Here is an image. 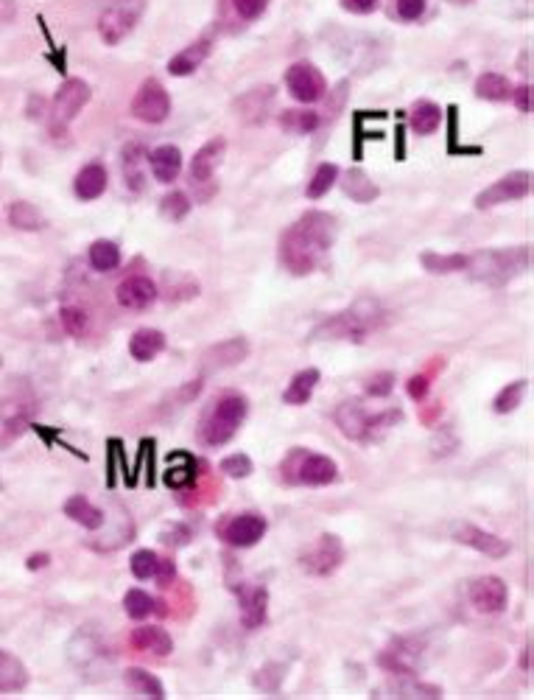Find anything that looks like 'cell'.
Returning <instances> with one entry per match:
<instances>
[{
    "mask_svg": "<svg viewBox=\"0 0 534 700\" xmlns=\"http://www.w3.org/2000/svg\"><path fill=\"white\" fill-rule=\"evenodd\" d=\"M339 222L325 210H308L280 235V264L291 275H310L330 253Z\"/></svg>",
    "mask_w": 534,
    "mask_h": 700,
    "instance_id": "6da1fadb",
    "label": "cell"
},
{
    "mask_svg": "<svg viewBox=\"0 0 534 700\" xmlns=\"http://www.w3.org/2000/svg\"><path fill=\"white\" fill-rule=\"evenodd\" d=\"M381 325H384L381 306L364 300V302H356V306L322 320L317 328L310 331V340L313 342H353V345H361V342L369 340V333L378 331Z\"/></svg>",
    "mask_w": 534,
    "mask_h": 700,
    "instance_id": "7a4b0ae2",
    "label": "cell"
},
{
    "mask_svg": "<svg viewBox=\"0 0 534 700\" xmlns=\"http://www.w3.org/2000/svg\"><path fill=\"white\" fill-rule=\"evenodd\" d=\"M246 415H249V401L241 392L218 395V398L213 401V407L199 420V440L210 448L227 446L238 435Z\"/></svg>",
    "mask_w": 534,
    "mask_h": 700,
    "instance_id": "3957f363",
    "label": "cell"
},
{
    "mask_svg": "<svg viewBox=\"0 0 534 700\" xmlns=\"http://www.w3.org/2000/svg\"><path fill=\"white\" fill-rule=\"evenodd\" d=\"M280 479L294 484V488H325V484H333L339 479V465L325 454L297 446L282 456Z\"/></svg>",
    "mask_w": 534,
    "mask_h": 700,
    "instance_id": "277c9868",
    "label": "cell"
},
{
    "mask_svg": "<svg viewBox=\"0 0 534 700\" xmlns=\"http://www.w3.org/2000/svg\"><path fill=\"white\" fill-rule=\"evenodd\" d=\"M526 269H529V247H510V250H484L470 255V264L464 272H470L482 283L504 286Z\"/></svg>",
    "mask_w": 534,
    "mask_h": 700,
    "instance_id": "5b68a950",
    "label": "cell"
},
{
    "mask_svg": "<svg viewBox=\"0 0 534 700\" xmlns=\"http://www.w3.org/2000/svg\"><path fill=\"white\" fill-rule=\"evenodd\" d=\"M336 426L348 440H369L384 429H392L395 423L403 420V412L389 409L384 415H369L361 401H344L336 409Z\"/></svg>",
    "mask_w": 534,
    "mask_h": 700,
    "instance_id": "8992f818",
    "label": "cell"
},
{
    "mask_svg": "<svg viewBox=\"0 0 534 700\" xmlns=\"http://www.w3.org/2000/svg\"><path fill=\"white\" fill-rule=\"evenodd\" d=\"M269 530V522L261 513H233L227 519H222L215 524V535L222 538L233 550H249V546H258L263 541Z\"/></svg>",
    "mask_w": 534,
    "mask_h": 700,
    "instance_id": "52a82bcc",
    "label": "cell"
},
{
    "mask_svg": "<svg viewBox=\"0 0 534 700\" xmlns=\"http://www.w3.org/2000/svg\"><path fill=\"white\" fill-rule=\"evenodd\" d=\"M341 563H344V543L339 541V535H330V532L319 535L317 543H310L300 555V566L310 577H330L341 569Z\"/></svg>",
    "mask_w": 534,
    "mask_h": 700,
    "instance_id": "ba28073f",
    "label": "cell"
},
{
    "mask_svg": "<svg viewBox=\"0 0 534 700\" xmlns=\"http://www.w3.org/2000/svg\"><path fill=\"white\" fill-rule=\"evenodd\" d=\"M423 650L425 645L420 638H395L386 650L378 653V666H384L395 678H415Z\"/></svg>",
    "mask_w": 534,
    "mask_h": 700,
    "instance_id": "9c48e42d",
    "label": "cell"
},
{
    "mask_svg": "<svg viewBox=\"0 0 534 700\" xmlns=\"http://www.w3.org/2000/svg\"><path fill=\"white\" fill-rule=\"evenodd\" d=\"M168 112H171L168 90L157 79H146L132 99V115L143 120V124H163Z\"/></svg>",
    "mask_w": 534,
    "mask_h": 700,
    "instance_id": "30bf717a",
    "label": "cell"
},
{
    "mask_svg": "<svg viewBox=\"0 0 534 700\" xmlns=\"http://www.w3.org/2000/svg\"><path fill=\"white\" fill-rule=\"evenodd\" d=\"M286 87H289L291 99H297L300 104H317L328 93V82H325L322 71L313 68L310 62H294L286 71Z\"/></svg>",
    "mask_w": 534,
    "mask_h": 700,
    "instance_id": "8fae6325",
    "label": "cell"
},
{
    "mask_svg": "<svg viewBox=\"0 0 534 700\" xmlns=\"http://www.w3.org/2000/svg\"><path fill=\"white\" fill-rule=\"evenodd\" d=\"M467 597H470V605H473L479 614H490V617L504 614L507 605H510V589L495 574H484V577H479V580L470 583Z\"/></svg>",
    "mask_w": 534,
    "mask_h": 700,
    "instance_id": "7c38bea8",
    "label": "cell"
},
{
    "mask_svg": "<svg viewBox=\"0 0 534 700\" xmlns=\"http://www.w3.org/2000/svg\"><path fill=\"white\" fill-rule=\"evenodd\" d=\"M529 191H531V174L529 171H512L507 177L495 179L490 188H484L476 197V207L487 210V207H495V205L518 202V199H526Z\"/></svg>",
    "mask_w": 534,
    "mask_h": 700,
    "instance_id": "4fadbf2b",
    "label": "cell"
},
{
    "mask_svg": "<svg viewBox=\"0 0 534 700\" xmlns=\"http://www.w3.org/2000/svg\"><path fill=\"white\" fill-rule=\"evenodd\" d=\"M238 597V611H241V625L246 630H258L269 619V591L258 583H241L235 589Z\"/></svg>",
    "mask_w": 534,
    "mask_h": 700,
    "instance_id": "5bb4252c",
    "label": "cell"
},
{
    "mask_svg": "<svg viewBox=\"0 0 534 700\" xmlns=\"http://www.w3.org/2000/svg\"><path fill=\"white\" fill-rule=\"evenodd\" d=\"M453 541L462 543V546H470V550H476V552H482V555H487V558H492V561H501V558H507V555L512 552V543H510V541L498 538V535H492V532H487V530H482V527H476V524H462V527H456Z\"/></svg>",
    "mask_w": 534,
    "mask_h": 700,
    "instance_id": "9a60e30c",
    "label": "cell"
},
{
    "mask_svg": "<svg viewBox=\"0 0 534 700\" xmlns=\"http://www.w3.org/2000/svg\"><path fill=\"white\" fill-rule=\"evenodd\" d=\"M90 101V87L81 79H65L62 87L53 96V115L62 120V124H71V120L87 107Z\"/></svg>",
    "mask_w": 534,
    "mask_h": 700,
    "instance_id": "2e32d148",
    "label": "cell"
},
{
    "mask_svg": "<svg viewBox=\"0 0 534 700\" xmlns=\"http://www.w3.org/2000/svg\"><path fill=\"white\" fill-rule=\"evenodd\" d=\"M138 23V6L135 4H115L107 9L99 20V34L107 45H118Z\"/></svg>",
    "mask_w": 534,
    "mask_h": 700,
    "instance_id": "e0dca14e",
    "label": "cell"
},
{
    "mask_svg": "<svg viewBox=\"0 0 534 700\" xmlns=\"http://www.w3.org/2000/svg\"><path fill=\"white\" fill-rule=\"evenodd\" d=\"M129 571L138 577V580H157L160 586H171L176 577L174 563L151 550H138L129 561Z\"/></svg>",
    "mask_w": 534,
    "mask_h": 700,
    "instance_id": "ac0fdd59",
    "label": "cell"
},
{
    "mask_svg": "<svg viewBox=\"0 0 534 700\" xmlns=\"http://www.w3.org/2000/svg\"><path fill=\"white\" fill-rule=\"evenodd\" d=\"M115 300L123 309L129 312H143L157 300V283L146 275H132L127 281H120L115 289Z\"/></svg>",
    "mask_w": 534,
    "mask_h": 700,
    "instance_id": "d6986e66",
    "label": "cell"
},
{
    "mask_svg": "<svg viewBox=\"0 0 534 700\" xmlns=\"http://www.w3.org/2000/svg\"><path fill=\"white\" fill-rule=\"evenodd\" d=\"M129 647L143 653V656H154V658H168L174 653V638L157 625H146V628H135L129 633Z\"/></svg>",
    "mask_w": 534,
    "mask_h": 700,
    "instance_id": "ffe728a7",
    "label": "cell"
},
{
    "mask_svg": "<svg viewBox=\"0 0 534 700\" xmlns=\"http://www.w3.org/2000/svg\"><path fill=\"white\" fill-rule=\"evenodd\" d=\"M224 151H227V140L224 138H213L207 140L196 155H194V163H191V177L196 186H207V182L213 179L215 168L222 166L224 160Z\"/></svg>",
    "mask_w": 534,
    "mask_h": 700,
    "instance_id": "44dd1931",
    "label": "cell"
},
{
    "mask_svg": "<svg viewBox=\"0 0 534 700\" xmlns=\"http://www.w3.org/2000/svg\"><path fill=\"white\" fill-rule=\"evenodd\" d=\"M249 356V342L243 337H233L227 342H218L213 345L205 359H202V368L205 370H224V368H235L243 359Z\"/></svg>",
    "mask_w": 534,
    "mask_h": 700,
    "instance_id": "7402d4cb",
    "label": "cell"
},
{
    "mask_svg": "<svg viewBox=\"0 0 534 700\" xmlns=\"http://www.w3.org/2000/svg\"><path fill=\"white\" fill-rule=\"evenodd\" d=\"M166 350V333L157 328H138L129 337V356L135 361H154Z\"/></svg>",
    "mask_w": 534,
    "mask_h": 700,
    "instance_id": "603a6c76",
    "label": "cell"
},
{
    "mask_svg": "<svg viewBox=\"0 0 534 700\" xmlns=\"http://www.w3.org/2000/svg\"><path fill=\"white\" fill-rule=\"evenodd\" d=\"M107 168L101 166V163H90V166H84L79 174H76V179H73V191H76V197L81 199V202H92V199H99L104 191H107Z\"/></svg>",
    "mask_w": 534,
    "mask_h": 700,
    "instance_id": "cb8c5ba5",
    "label": "cell"
},
{
    "mask_svg": "<svg viewBox=\"0 0 534 700\" xmlns=\"http://www.w3.org/2000/svg\"><path fill=\"white\" fill-rule=\"evenodd\" d=\"M148 166L151 174L157 177V182H174L182 171V151L176 146H157L148 155Z\"/></svg>",
    "mask_w": 534,
    "mask_h": 700,
    "instance_id": "d4e9b609",
    "label": "cell"
},
{
    "mask_svg": "<svg viewBox=\"0 0 534 700\" xmlns=\"http://www.w3.org/2000/svg\"><path fill=\"white\" fill-rule=\"evenodd\" d=\"M62 510H65V515H68L71 522H76V524L84 527V530H101V527H104V513H101V507H96V504H92V502H90L87 496H81V494L65 499Z\"/></svg>",
    "mask_w": 534,
    "mask_h": 700,
    "instance_id": "484cf974",
    "label": "cell"
},
{
    "mask_svg": "<svg viewBox=\"0 0 534 700\" xmlns=\"http://www.w3.org/2000/svg\"><path fill=\"white\" fill-rule=\"evenodd\" d=\"M28 686V666L9 650H0V695L23 692Z\"/></svg>",
    "mask_w": 534,
    "mask_h": 700,
    "instance_id": "4316f807",
    "label": "cell"
},
{
    "mask_svg": "<svg viewBox=\"0 0 534 700\" xmlns=\"http://www.w3.org/2000/svg\"><path fill=\"white\" fill-rule=\"evenodd\" d=\"M319 379H322V373H319L317 368L300 370V373L289 381L286 392H282V404H289V407H305V404L310 401L313 389L319 387Z\"/></svg>",
    "mask_w": 534,
    "mask_h": 700,
    "instance_id": "83f0119b",
    "label": "cell"
},
{
    "mask_svg": "<svg viewBox=\"0 0 534 700\" xmlns=\"http://www.w3.org/2000/svg\"><path fill=\"white\" fill-rule=\"evenodd\" d=\"M207 56H210V40H196L171 59L168 73L171 76H191L196 68H202V62Z\"/></svg>",
    "mask_w": 534,
    "mask_h": 700,
    "instance_id": "f1b7e54d",
    "label": "cell"
},
{
    "mask_svg": "<svg viewBox=\"0 0 534 700\" xmlns=\"http://www.w3.org/2000/svg\"><path fill=\"white\" fill-rule=\"evenodd\" d=\"M148 155L146 149L140 143H129L127 149H123V158H120V166H123V179H127V186L132 191H143V179H146V166Z\"/></svg>",
    "mask_w": 534,
    "mask_h": 700,
    "instance_id": "f546056e",
    "label": "cell"
},
{
    "mask_svg": "<svg viewBox=\"0 0 534 700\" xmlns=\"http://www.w3.org/2000/svg\"><path fill=\"white\" fill-rule=\"evenodd\" d=\"M176 456H179V468L176 465H168L166 468V474H163V482L168 484L171 491H187L191 484L196 482V476H199V463L194 460L191 454H185V451H174Z\"/></svg>",
    "mask_w": 534,
    "mask_h": 700,
    "instance_id": "4dcf8cb0",
    "label": "cell"
},
{
    "mask_svg": "<svg viewBox=\"0 0 534 700\" xmlns=\"http://www.w3.org/2000/svg\"><path fill=\"white\" fill-rule=\"evenodd\" d=\"M341 179V191L348 194L350 199H356V202H372L375 197H378L381 191H378V186L361 171V168H350V171H344V174H339Z\"/></svg>",
    "mask_w": 534,
    "mask_h": 700,
    "instance_id": "1f68e13d",
    "label": "cell"
},
{
    "mask_svg": "<svg viewBox=\"0 0 534 700\" xmlns=\"http://www.w3.org/2000/svg\"><path fill=\"white\" fill-rule=\"evenodd\" d=\"M123 681H127V686L135 689L143 697H151V700H163L166 697V686L160 684V678L151 676L148 669H143V666H129L127 673H123Z\"/></svg>",
    "mask_w": 534,
    "mask_h": 700,
    "instance_id": "d6a6232c",
    "label": "cell"
},
{
    "mask_svg": "<svg viewBox=\"0 0 534 700\" xmlns=\"http://www.w3.org/2000/svg\"><path fill=\"white\" fill-rule=\"evenodd\" d=\"M420 264L431 275H453V272H464L470 264V255L456 253V255H439V253H423Z\"/></svg>",
    "mask_w": 534,
    "mask_h": 700,
    "instance_id": "836d02e7",
    "label": "cell"
},
{
    "mask_svg": "<svg viewBox=\"0 0 534 700\" xmlns=\"http://www.w3.org/2000/svg\"><path fill=\"white\" fill-rule=\"evenodd\" d=\"M272 101H274V87L269 84V87L249 90V93L235 104V110H238V115L246 118V120H258V118L269 110Z\"/></svg>",
    "mask_w": 534,
    "mask_h": 700,
    "instance_id": "e575fe53",
    "label": "cell"
},
{
    "mask_svg": "<svg viewBox=\"0 0 534 700\" xmlns=\"http://www.w3.org/2000/svg\"><path fill=\"white\" fill-rule=\"evenodd\" d=\"M9 225L14 230L34 233V230L45 227V216L40 213V207H34L31 202H12L9 205Z\"/></svg>",
    "mask_w": 534,
    "mask_h": 700,
    "instance_id": "d590c367",
    "label": "cell"
},
{
    "mask_svg": "<svg viewBox=\"0 0 534 700\" xmlns=\"http://www.w3.org/2000/svg\"><path fill=\"white\" fill-rule=\"evenodd\" d=\"M160 605H163V602H157V599H154L151 594H146L143 589H132V591H127V597H123V611H127V617L135 619V622H140V619H146V617H151V614H157V611L163 614Z\"/></svg>",
    "mask_w": 534,
    "mask_h": 700,
    "instance_id": "8d00e7d4",
    "label": "cell"
},
{
    "mask_svg": "<svg viewBox=\"0 0 534 700\" xmlns=\"http://www.w3.org/2000/svg\"><path fill=\"white\" fill-rule=\"evenodd\" d=\"M90 266L96 272H112L120 264V247L110 238H99L90 245Z\"/></svg>",
    "mask_w": 534,
    "mask_h": 700,
    "instance_id": "74e56055",
    "label": "cell"
},
{
    "mask_svg": "<svg viewBox=\"0 0 534 700\" xmlns=\"http://www.w3.org/2000/svg\"><path fill=\"white\" fill-rule=\"evenodd\" d=\"M319 127V115L313 110H289L280 112V129L291 135H310Z\"/></svg>",
    "mask_w": 534,
    "mask_h": 700,
    "instance_id": "f35d334b",
    "label": "cell"
},
{
    "mask_svg": "<svg viewBox=\"0 0 534 700\" xmlns=\"http://www.w3.org/2000/svg\"><path fill=\"white\" fill-rule=\"evenodd\" d=\"M439 120H443V110H439L434 101H417L412 107V129L417 135H431L439 129Z\"/></svg>",
    "mask_w": 534,
    "mask_h": 700,
    "instance_id": "ab89813d",
    "label": "cell"
},
{
    "mask_svg": "<svg viewBox=\"0 0 534 700\" xmlns=\"http://www.w3.org/2000/svg\"><path fill=\"white\" fill-rule=\"evenodd\" d=\"M476 96L484 101H507L512 96V84L501 73H484L476 82Z\"/></svg>",
    "mask_w": 534,
    "mask_h": 700,
    "instance_id": "60d3db41",
    "label": "cell"
},
{
    "mask_svg": "<svg viewBox=\"0 0 534 700\" xmlns=\"http://www.w3.org/2000/svg\"><path fill=\"white\" fill-rule=\"evenodd\" d=\"M339 168L333 166V163H322L317 171H313V177H310V182H308V188H305V197L308 199H322L336 182H339Z\"/></svg>",
    "mask_w": 534,
    "mask_h": 700,
    "instance_id": "b9f144b4",
    "label": "cell"
},
{
    "mask_svg": "<svg viewBox=\"0 0 534 700\" xmlns=\"http://www.w3.org/2000/svg\"><path fill=\"white\" fill-rule=\"evenodd\" d=\"M523 392H526V381H523V379L507 384V387L501 389L495 398H492V412H495V415H510V412H515V409L520 407Z\"/></svg>",
    "mask_w": 534,
    "mask_h": 700,
    "instance_id": "7bdbcfd3",
    "label": "cell"
},
{
    "mask_svg": "<svg viewBox=\"0 0 534 700\" xmlns=\"http://www.w3.org/2000/svg\"><path fill=\"white\" fill-rule=\"evenodd\" d=\"M392 697H443V689L439 686H428V684H417L415 678H397L389 684Z\"/></svg>",
    "mask_w": 534,
    "mask_h": 700,
    "instance_id": "ee69618b",
    "label": "cell"
},
{
    "mask_svg": "<svg viewBox=\"0 0 534 700\" xmlns=\"http://www.w3.org/2000/svg\"><path fill=\"white\" fill-rule=\"evenodd\" d=\"M160 213L168 222H182L187 213H191V199H187V194H182V191H171L163 197Z\"/></svg>",
    "mask_w": 534,
    "mask_h": 700,
    "instance_id": "f6af8a7d",
    "label": "cell"
},
{
    "mask_svg": "<svg viewBox=\"0 0 534 700\" xmlns=\"http://www.w3.org/2000/svg\"><path fill=\"white\" fill-rule=\"evenodd\" d=\"M59 320H62V328H65L71 337H84L87 328H90V317L79 306H62L59 309Z\"/></svg>",
    "mask_w": 534,
    "mask_h": 700,
    "instance_id": "bcb514c9",
    "label": "cell"
},
{
    "mask_svg": "<svg viewBox=\"0 0 534 700\" xmlns=\"http://www.w3.org/2000/svg\"><path fill=\"white\" fill-rule=\"evenodd\" d=\"M222 474L224 476H230V479H246L249 474H253V460H249L246 454H233V456H227V460H222Z\"/></svg>",
    "mask_w": 534,
    "mask_h": 700,
    "instance_id": "7dc6e473",
    "label": "cell"
},
{
    "mask_svg": "<svg viewBox=\"0 0 534 700\" xmlns=\"http://www.w3.org/2000/svg\"><path fill=\"white\" fill-rule=\"evenodd\" d=\"M395 373H375V376H369L367 379V384H364V392L369 395V398H386V395L395 389Z\"/></svg>",
    "mask_w": 534,
    "mask_h": 700,
    "instance_id": "c3c4849f",
    "label": "cell"
},
{
    "mask_svg": "<svg viewBox=\"0 0 534 700\" xmlns=\"http://www.w3.org/2000/svg\"><path fill=\"white\" fill-rule=\"evenodd\" d=\"M230 4H233L235 14H238L241 20H258V17L266 12L269 0H230Z\"/></svg>",
    "mask_w": 534,
    "mask_h": 700,
    "instance_id": "681fc988",
    "label": "cell"
},
{
    "mask_svg": "<svg viewBox=\"0 0 534 700\" xmlns=\"http://www.w3.org/2000/svg\"><path fill=\"white\" fill-rule=\"evenodd\" d=\"M405 392H408V398L412 401H425L428 392H431V376L428 373H415L405 381Z\"/></svg>",
    "mask_w": 534,
    "mask_h": 700,
    "instance_id": "f907efd6",
    "label": "cell"
},
{
    "mask_svg": "<svg viewBox=\"0 0 534 700\" xmlns=\"http://www.w3.org/2000/svg\"><path fill=\"white\" fill-rule=\"evenodd\" d=\"M395 12L403 20H420L425 14V0H395Z\"/></svg>",
    "mask_w": 534,
    "mask_h": 700,
    "instance_id": "816d5d0a",
    "label": "cell"
},
{
    "mask_svg": "<svg viewBox=\"0 0 534 700\" xmlns=\"http://www.w3.org/2000/svg\"><path fill=\"white\" fill-rule=\"evenodd\" d=\"M510 99L515 101V107H518L520 112H531V87H529V84L512 87V96H510Z\"/></svg>",
    "mask_w": 534,
    "mask_h": 700,
    "instance_id": "f5cc1de1",
    "label": "cell"
},
{
    "mask_svg": "<svg viewBox=\"0 0 534 700\" xmlns=\"http://www.w3.org/2000/svg\"><path fill=\"white\" fill-rule=\"evenodd\" d=\"M378 4L381 0H341V6L348 12H353V14H369V12L378 9Z\"/></svg>",
    "mask_w": 534,
    "mask_h": 700,
    "instance_id": "db71d44e",
    "label": "cell"
},
{
    "mask_svg": "<svg viewBox=\"0 0 534 700\" xmlns=\"http://www.w3.org/2000/svg\"><path fill=\"white\" fill-rule=\"evenodd\" d=\"M163 538H166V543H171V546H185V543H191V530H187L185 524H176V527H171Z\"/></svg>",
    "mask_w": 534,
    "mask_h": 700,
    "instance_id": "11a10c76",
    "label": "cell"
},
{
    "mask_svg": "<svg viewBox=\"0 0 534 700\" xmlns=\"http://www.w3.org/2000/svg\"><path fill=\"white\" fill-rule=\"evenodd\" d=\"M48 561H51V558H48V552H37V555H31V558H28V563H25V566H28L31 571H37V569L48 566Z\"/></svg>",
    "mask_w": 534,
    "mask_h": 700,
    "instance_id": "9f6ffc18",
    "label": "cell"
},
{
    "mask_svg": "<svg viewBox=\"0 0 534 700\" xmlns=\"http://www.w3.org/2000/svg\"><path fill=\"white\" fill-rule=\"evenodd\" d=\"M529 656H531V650L526 647V650H523V661H520V664H523V669H526V673H529Z\"/></svg>",
    "mask_w": 534,
    "mask_h": 700,
    "instance_id": "6f0895ef",
    "label": "cell"
},
{
    "mask_svg": "<svg viewBox=\"0 0 534 700\" xmlns=\"http://www.w3.org/2000/svg\"><path fill=\"white\" fill-rule=\"evenodd\" d=\"M456 4H467V0H456Z\"/></svg>",
    "mask_w": 534,
    "mask_h": 700,
    "instance_id": "680465c9",
    "label": "cell"
},
{
    "mask_svg": "<svg viewBox=\"0 0 534 700\" xmlns=\"http://www.w3.org/2000/svg\"><path fill=\"white\" fill-rule=\"evenodd\" d=\"M0 364H4V359H0Z\"/></svg>",
    "mask_w": 534,
    "mask_h": 700,
    "instance_id": "91938a15",
    "label": "cell"
}]
</instances>
